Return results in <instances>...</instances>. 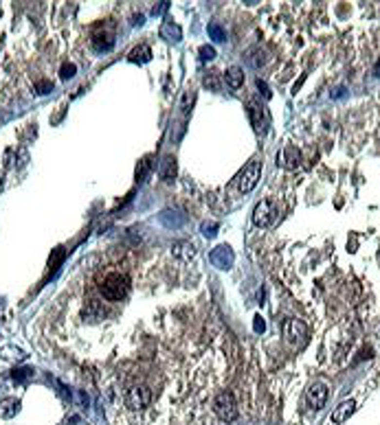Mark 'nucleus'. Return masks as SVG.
Wrapping results in <instances>:
<instances>
[{
	"label": "nucleus",
	"instance_id": "obj_1",
	"mask_svg": "<svg viewBox=\"0 0 380 425\" xmlns=\"http://www.w3.org/2000/svg\"><path fill=\"white\" fill-rule=\"evenodd\" d=\"M130 292V276L125 272H108L99 278V294L110 302H119L128 296Z\"/></svg>",
	"mask_w": 380,
	"mask_h": 425
},
{
	"label": "nucleus",
	"instance_id": "obj_2",
	"mask_svg": "<svg viewBox=\"0 0 380 425\" xmlns=\"http://www.w3.org/2000/svg\"><path fill=\"white\" fill-rule=\"evenodd\" d=\"M213 412L220 421L224 423H233L238 419V403H235V397L231 390H222L218 392V397L213 399Z\"/></svg>",
	"mask_w": 380,
	"mask_h": 425
},
{
	"label": "nucleus",
	"instance_id": "obj_3",
	"mask_svg": "<svg viewBox=\"0 0 380 425\" xmlns=\"http://www.w3.org/2000/svg\"><path fill=\"white\" fill-rule=\"evenodd\" d=\"M260 178H261V160H257L255 158V160H251L238 173V178H235V186H238L240 193H251L253 188L257 186Z\"/></svg>",
	"mask_w": 380,
	"mask_h": 425
},
{
	"label": "nucleus",
	"instance_id": "obj_4",
	"mask_svg": "<svg viewBox=\"0 0 380 425\" xmlns=\"http://www.w3.org/2000/svg\"><path fill=\"white\" fill-rule=\"evenodd\" d=\"M125 407L130 410L139 412V410H145L147 406L152 403V390L147 388L145 384H134L125 390V397H123Z\"/></svg>",
	"mask_w": 380,
	"mask_h": 425
},
{
	"label": "nucleus",
	"instance_id": "obj_5",
	"mask_svg": "<svg viewBox=\"0 0 380 425\" xmlns=\"http://www.w3.org/2000/svg\"><path fill=\"white\" fill-rule=\"evenodd\" d=\"M283 337H286V342L290 346L301 349L308 342V327H305V322H301L297 318H288L283 322Z\"/></svg>",
	"mask_w": 380,
	"mask_h": 425
},
{
	"label": "nucleus",
	"instance_id": "obj_6",
	"mask_svg": "<svg viewBox=\"0 0 380 425\" xmlns=\"http://www.w3.org/2000/svg\"><path fill=\"white\" fill-rule=\"evenodd\" d=\"M277 215H279V210H277V206H275V202L261 200L260 204L255 206V210H253V223L260 228H268L270 223H275Z\"/></svg>",
	"mask_w": 380,
	"mask_h": 425
},
{
	"label": "nucleus",
	"instance_id": "obj_7",
	"mask_svg": "<svg viewBox=\"0 0 380 425\" xmlns=\"http://www.w3.org/2000/svg\"><path fill=\"white\" fill-rule=\"evenodd\" d=\"M327 401V386L321 384V381H317V384H312L308 390H305V406L310 407V410L319 412L323 406H325Z\"/></svg>",
	"mask_w": 380,
	"mask_h": 425
},
{
	"label": "nucleus",
	"instance_id": "obj_8",
	"mask_svg": "<svg viewBox=\"0 0 380 425\" xmlns=\"http://www.w3.org/2000/svg\"><path fill=\"white\" fill-rule=\"evenodd\" d=\"M209 261H211L218 270H229V267L233 265V261H235V254H233V250H231L229 245H218V248L211 250Z\"/></svg>",
	"mask_w": 380,
	"mask_h": 425
},
{
	"label": "nucleus",
	"instance_id": "obj_9",
	"mask_svg": "<svg viewBox=\"0 0 380 425\" xmlns=\"http://www.w3.org/2000/svg\"><path fill=\"white\" fill-rule=\"evenodd\" d=\"M299 162H301V151L295 145H286V147L277 153V165L283 166V169H297Z\"/></svg>",
	"mask_w": 380,
	"mask_h": 425
},
{
	"label": "nucleus",
	"instance_id": "obj_10",
	"mask_svg": "<svg viewBox=\"0 0 380 425\" xmlns=\"http://www.w3.org/2000/svg\"><path fill=\"white\" fill-rule=\"evenodd\" d=\"M354 410H356V401H354V399H345V401H340L339 406L334 407V412H332V423H336V425L345 423V421L354 414Z\"/></svg>",
	"mask_w": 380,
	"mask_h": 425
},
{
	"label": "nucleus",
	"instance_id": "obj_11",
	"mask_svg": "<svg viewBox=\"0 0 380 425\" xmlns=\"http://www.w3.org/2000/svg\"><path fill=\"white\" fill-rule=\"evenodd\" d=\"M248 118H251L255 131H264V110L257 101H248Z\"/></svg>",
	"mask_w": 380,
	"mask_h": 425
},
{
	"label": "nucleus",
	"instance_id": "obj_12",
	"mask_svg": "<svg viewBox=\"0 0 380 425\" xmlns=\"http://www.w3.org/2000/svg\"><path fill=\"white\" fill-rule=\"evenodd\" d=\"M159 219H160V223H163L165 228H178V226H182V222H185V217H182L178 210H172V208H165L163 213L159 215Z\"/></svg>",
	"mask_w": 380,
	"mask_h": 425
},
{
	"label": "nucleus",
	"instance_id": "obj_13",
	"mask_svg": "<svg viewBox=\"0 0 380 425\" xmlns=\"http://www.w3.org/2000/svg\"><path fill=\"white\" fill-rule=\"evenodd\" d=\"M224 79H226V86L233 88V90H238V88H242V83H244V70L240 68V66H231V68H226Z\"/></svg>",
	"mask_w": 380,
	"mask_h": 425
},
{
	"label": "nucleus",
	"instance_id": "obj_14",
	"mask_svg": "<svg viewBox=\"0 0 380 425\" xmlns=\"http://www.w3.org/2000/svg\"><path fill=\"white\" fill-rule=\"evenodd\" d=\"M20 412V401L14 397H7L0 401V419H11Z\"/></svg>",
	"mask_w": 380,
	"mask_h": 425
},
{
	"label": "nucleus",
	"instance_id": "obj_15",
	"mask_svg": "<svg viewBox=\"0 0 380 425\" xmlns=\"http://www.w3.org/2000/svg\"><path fill=\"white\" fill-rule=\"evenodd\" d=\"M160 35H163V39H167V42H180L182 39L180 26L174 24V22H163V26H160Z\"/></svg>",
	"mask_w": 380,
	"mask_h": 425
},
{
	"label": "nucleus",
	"instance_id": "obj_16",
	"mask_svg": "<svg viewBox=\"0 0 380 425\" xmlns=\"http://www.w3.org/2000/svg\"><path fill=\"white\" fill-rule=\"evenodd\" d=\"M172 250H174L176 257L182 259V261H189V259H194V254H196L194 243H189V241H176V243L172 245Z\"/></svg>",
	"mask_w": 380,
	"mask_h": 425
},
{
	"label": "nucleus",
	"instance_id": "obj_17",
	"mask_svg": "<svg viewBox=\"0 0 380 425\" xmlns=\"http://www.w3.org/2000/svg\"><path fill=\"white\" fill-rule=\"evenodd\" d=\"M159 173H160V178H163L165 182H172V180L176 178V160H174L172 156H167L163 162H160Z\"/></svg>",
	"mask_w": 380,
	"mask_h": 425
},
{
	"label": "nucleus",
	"instance_id": "obj_18",
	"mask_svg": "<svg viewBox=\"0 0 380 425\" xmlns=\"http://www.w3.org/2000/svg\"><path fill=\"white\" fill-rule=\"evenodd\" d=\"M95 48L97 51H108V48H112V44H115V33L112 31H103V33H97L93 39Z\"/></svg>",
	"mask_w": 380,
	"mask_h": 425
},
{
	"label": "nucleus",
	"instance_id": "obj_19",
	"mask_svg": "<svg viewBox=\"0 0 380 425\" xmlns=\"http://www.w3.org/2000/svg\"><path fill=\"white\" fill-rule=\"evenodd\" d=\"M152 59V48L145 46V44H141V46H137L132 53H130V61H139V64H145V61Z\"/></svg>",
	"mask_w": 380,
	"mask_h": 425
},
{
	"label": "nucleus",
	"instance_id": "obj_20",
	"mask_svg": "<svg viewBox=\"0 0 380 425\" xmlns=\"http://www.w3.org/2000/svg\"><path fill=\"white\" fill-rule=\"evenodd\" d=\"M196 103V90H185L182 92V99H180V112L182 116H189L191 108Z\"/></svg>",
	"mask_w": 380,
	"mask_h": 425
},
{
	"label": "nucleus",
	"instance_id": "obj_21",
	"mask_svg": "<svg viewBox=\"0 0 380 425\" xmlns=\"http://www.w3.org/2000/svg\"><path fill=\"white\" fill-rule=\"evenodd\" d=\"M207 33H209V37H211L213 42H226V31L222 29L218 22H209Z\"/></svg>",
	"mask_w": 380,
	"mask_h": 425
},
{
	"label": "nucleus",
	"instance_id": "obj_22",
	"mask_svg": "<svg viewBox=\"0 0 380 425\" xmlns=\"http://www.w3.org/2000/svg\"><path fill=\"white\" fill-rule=\"evenodd\" d=\"M152 158L147 156V158H143L141 162H139V166H137V180L139 182H145L147 180V175H150V171H152Z\"/></svg>",
	"mask_w": 380,
	"mask_h": 425
},
{
	"label": "nucleus",
	"instance_id": "obj_23",
	"mask_svg": "<svg viewBox=\"0 0 380 425\" xmlns=\"http://www.w3.org/2000/svg\"><path fill=\"white\" fill-rule=\"evenodd\" d=\"M0 357H5V359H24V353L20 349H14V346H2L0 349Z\"/></svg>",
	"mask_w": 380,
	"mask_h": 425
},
{
	"label": "nucleus",
	"instance_id": "obj_24",
	"mask_svg": "<svg viewBox=\"0 0 380 425\" xmlns=\"http://www.w3.org/2000/svg\"><path fill=\"white\" fill-rule=\"evenodd\" d=\"M11 375H14L16 381H29L33 377V368H16Z\"/></svg>",
	"mask_w": 380,
	"mask_h": 425
},
{
	"label": "nucleus",
	"instance_id": "obj_25",
	"mask_svg": "<svg viewBox=\"0 0 380 425\" xmlns=\"http://www.w3.org/2000/svg\"><path fill=\"white\" fill-rule=\"evenodd\" d=\"M204 86L211 88V90H220V74L218 73H209L204 77Z\"/></svg>",
	"mask_w": 380,
	"mask_h": 425
},
{
	"label": "nucleus",
	"instance_id": "obj_26",
	"mask_svg": "<svg viewBox=\"0 0 380 425\" xmlns=\"http://www.w3.org/2000/svg\"><path fill=\"white\" fill-rule=\"evenodd\" d=\"M200 59L202 61H209V59H213L216 57V48L213 46H209V44H204V46H200Z\"/></svg>",
	"mask_w": 380,
	"mask_h": 425
},
{
	"label": "nucleus",
	"instance_id": "obj_27",
	"mask_svg": "<svg viewBox=\"0 0 380 425\" xmlns=\"http://www.w3.org/2000/svg\"><path fill=\"white\" fill-rule=\"evenodd\" d=\"M75 70H77L75 64H64L62 68H60V77H62V79H71V77H75Z\"/></svg>",
	"mask_w": 380,
	"mask_h": 425
},
{
	"label": "nucleus",
	"instance_id": "obj_28",
	"mask_svg": "<svg viewBox=\"0 0 380 425\" xmlns=\"http://www.w3.org/2000/svg\"><path fill=\"white\" fill-rule=\"evenodd\" d=\"M216 230H218V223H216V222L202 223V235H204V237H216Z\"/></svg>",
	"mask_w": 380,
	"mask_h": 425
},
{
	"label": "nucleus",
	"instance_id": "obj_29",
	"mask_svg": "<svg viewBox=\"0 0 380 425\" xmlns=\"http://www.w3.org/2000/svg\"><path fill=\"white\" fill-rule=\"evenodd\" d=\"M257 88H260V92L264 94V99H270V96H273V92H270L268 83H266L264 79H257Z\"/></svg>",
	"mask_w": 380,
	"mask_h": 425
},
{
	"label": "nucleus",
	"instance_id": "obj_30",
	"mask_svg": "<svg viewBox=\"0 0 380 425\" xmlns=\"http://www.w3.org/2000/svg\"><path fill=\"white\" fill-rule=\"evenodd\" d=\"M255 322H253V329H255V333H264L266 331V322H264V318L261 315H255Z\"/></svg>",
	"mask_w": 380,
	"mask_h": 425
},
{
	"label": "nucleus",
	"instance_id": "obj_31",
	"mask_svg": "<svg viewBox=\"0 0 380 425\" xmlns=\"http://www.w3.org/2000/svg\"><path fill=\"white\" fill-rule=\"evenodd\" d=\"M36 90L40 92V94H46V92L53 90V83L51 81H40V83H36Z\"/></svg>",
	"mask_w": 380,
	"mask_h": 425
},
{
	"label": "nucleus",
	"instance_id": "obj_32",
	"mask_svg": "<svg viewBox=\"0 0 380 425\" xmlns=\"http://www.w3.org/2000/svg\"><path fill=\"white\" fill-rule=\"evenodd\" d=\"M169 9V2H159V7H154V16H160L163 11Z\"/></svg>",
	"mask_w": 380,
	"mask_h": 425
},
{
	"label": "nucleus",
	"instance_id": "obj_33",
	"mask_svg": "<svg viewBox=\"0 0 380 425\" xmlns=\"http://www.w3.org/2000/svg\"><path fill=\"white\" fill-rule=\"evenodd\" d=\"M345 94V88H339V90L334 92V96H343Z\"/></svg>",
	"mask_w": 380,
	"mask_h": 425
},
{
	"label": "nucleus",
	"instance_id": "obj_34",
	"mask_svg": "<svg viewBox=\"0 0 380 425\" xmlns=\"http://www.w3.org/2000/svg\"><path fill=\"white\" fill-rule=\"evenodd\" d=\"M374 73H376V74H378V77H380V59H378V64H376V68H374Z\"/></svg>",
	"mask_w": 380,
	"mask_h": 425
}]
</instances>
